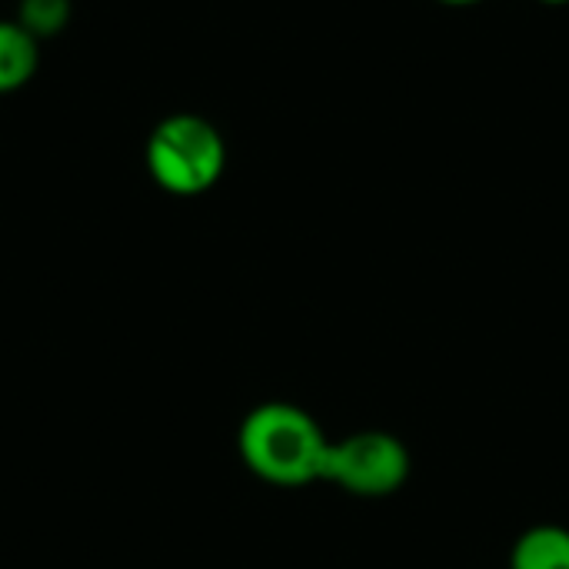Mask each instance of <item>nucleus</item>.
<instances>
[{"label":"nucleus","instance_id":"nucleus-1","mask_svg":"<svg viewBox=\"0 0 569 569\" xmlns=\"http://www.w3.org/2000/svg\"><path fill=\"white\" fill-rule=\"evenodd\" d=\"M327 433L297 403H260L253 407L237 433L240 460L250 473L273 487H307L323 480Z\"/></svg>","mask_w":569,"mask_h":569},{"label":"nucleus","instance_id":"nucleus-3","mask_svg":"<svg viewBox=\"0 0 569 569\" xmlns=\"http://www.w3.org/2000/svg\"><path fill=\"white\" fill-rule=\"evenodd\" d=\"M410 450L383 430H363L347 440H330L323 480L353 497H390L410 480Z\"/></svg>","mask_w":569,"mask_h":569},{"label":"nucleus","instance_id":"nucleus-5","mask_svg":"<svg viewBox=\"0 0 569 569\" xmlns=\"http://www.w3.org/2000/svg\"><path fill=\"white\" fill-rule=\"evenodd\" d=\"M510 569H569V530L567 527H533L527 530L510 553Z\"/></svg>","mask_w":569,"mask_h":569},{"label":"nucleus","instance_id":"nucleus-6","mask_svg":"<svg viewBox=\"0 0 569 569\" xmlns=\"http://www.w3.org/2000/svg\"><path fill=\"white\" fill-rule=\"evenodd\" d=\"M70 20V0H20L17 7V23L30 30L37 40L57 37Z\"/></svg>","mask_w":569,"mask_h":569},{"label":"nucleus","instance_id":"nucleus-2","mask_svg":"<svg viewBox=\"0 0 569 569\" xmlns=\"http://www.w3.org/2000/svg\"><path fill=\"white\" fill-rule=\"evenodd\" d=\"M143 163L160 190L173 197H200L220 183L227 170V143L207 117L170 113L150 130Z\"/></svg>","mask_w":569,"mask_h":569},{"label":"nucleus","instance_id":"nucleus-4","mask_svg":"<svg viewBox=\"0 0 569 569\" xmlns=\"http://www.w3.org/2000/svg\"><path fill=\"white\" fill-rule=\"evenodd\" d=\"M40 67V40L23 23L0 20V97L27 87Z\"/></svg>","mask_w":569,"mask_h":569},{"label":"nucleus","instance_id":"nucleus-8","mask_svg":"<svg viewBox=\"0 0 569 569\" xmlns=\"http://www.w3.org/2000/svg\"><path fill=\"white\" fill-rule=\"evenodd\" d=\"M540 3H547V7H563L569 0H540Z\"/></svg>","mask_w":569,"mask_h":569},{"label":"nucleus","instance_id":"nucleus-7","mask_svg":"<svg viewBox=\"0 0 569 569\" xmlns=\"http://www.w3.org/2000/svg\"><path fill=\"white\" fill-rule=\"evenodd\" d=\"M437 3H447V7H473V3H483V0H437Z\"/></svg>","mask_w":569,"mask_h":569}]
</instances>
